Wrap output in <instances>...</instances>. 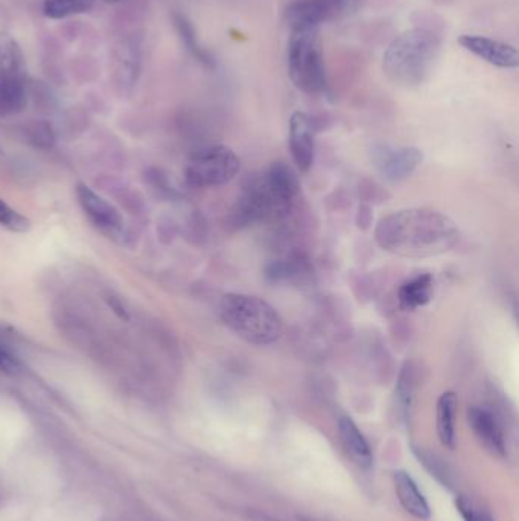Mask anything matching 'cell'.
Instances as JSON below:
<instances>
[{"label": "cell", "mask_w": 519, "mask_h": 521, "mask_svg": "<svg viewBox=\"0 0 519 521\" xmlns=\"http://www.w3.org/2000/svg\"><path fill=\"white\" fill-rule=\"evenodd\" d=\"M337 12H355L359 5H361V0H334Z\"/></svg>", "instance_id": "26"}, {"label": "cell", "mask_w": 519, "mask_h": 521, "mask_svg": "<svg viewBox=\"0 0 519 521\" xmlns=\"http://www.w3.org/2000/svg\"><path fill=\"white\" fill-rule=\"evenodd\" d=\"M376 170L390 182H399L412 176L422 163V151L416 146H380L374 150Z\"/></svg>", "instance_id": "7"}, {"label": "cell", "mask_w": 519, "mask_h": 521, "mask_svg": "<svg viewBox=\"0 0 519 521\" xmlns=\"http://www.w3.org/2000/svg\"><path fill=\"white\" fill-rule=\"evenodd\" d=\"M297 191L299 180L295 172L282 162H276L247 185L233 214L236 223L253 225L284 218L293 206Z\"/></svg>", "instance_id": "3"}, {"label": "cell", "mask_w": 519, "mask_h": 521, "mask_svg": "<svg viewBox=\"0 0 519 521\" xmlns=\"http://www.w3.org/2000/svg\"><path fill=\"white\" fill-rule=\"evenodd\" d=\"M172 22H174V27L177 29L178 37L182 40L189 54L193 55L200 65L208 67V69H214L215 59L209 51L200 43L197 31H195V28H193V22L189 20L188 17L182 14V12H174Z\"/></svg>", "instance_id": "18"}, {"label": "cell", "mask_w": 519, "mask_h": 521, "mask_svg": "<svg viewBox=\"0 0 519 521\" xmlns=\"http://www.w3.org/2000/svg\"><path fill=\"white\" fill-rule=\"evenodd\" d=\"M0 76L27 78V61L20 44L12 34L0 33Z\"/></svg>", "instance_id": "17"}, {"label": "cell", "mask_w": 519, "mask_h": 521, "mask_svg": "<svg viewBox=\"0 0 519 521\" xmlns=\"http://www.w3.org/2000/svg\"><path fill=\"white\" fill-rule=\"evenodd\" d=\"M240 167V157L229 146H208L191 157L185 170V178L191 186L214 188L232 182Z\"/></svg>", "instance_id": "6"}, {"label": "cell", "mask_w": 519, "mask_h": 521, "mask_svg": "<svg viewBox=\"0 0 519 521\" xmlns=\"http://www.w3.org/2000/svg\"><path fill=\"white\" fill-rule=\"evenodd\" d=\"M0 226L12 232H27L29 229V220L10 208L4 200H0Z\"/></svg>", "instance_id": "23"}, {"label": "cell", "mask_w": 519, "mask_h": 521, "mask_svg": "<svg viewBox=\"0 0 519 521\" xmlns=\"http://www.w3.org/2000/svg\"><path fill=\"white\" fill-rule=\"evenodd\" d=\"M338 431H340V438H342L344 450L348 453V456L352 459L355 465H358L363 470H369L372 467V452H370L369 444L366 441L365 436L359 431L358 427L354 421L342 416L338 421Z\"/></svg>", "instance_id": "14"}, {"label": "cell", "mask_w": 519, "mask_h": 521, "mask_svg": "<svg viewBox=\"0 0 519 521\" xmlns=\"http://www.w3.org/2000/svg\"><path fill=\"white\" fill-rule=\"evenodd\" d=\"M314 125L308 114L295 112L289 119V151L300 172L310 171L314 162Z\"/></svg>", "instance_id": "10"}, {"label": "cell", "mask_w": 519, "mask_h": 521, "mask_svg": "<svg viewBox=\"0 0 519 521\" xmlns=\"http://www.w3.org/2000/svg\"><path fill=\"white\" fill-rule=\"evenodd\" d=\"M381 249L402 258H433L451 252L460 240L454 220L429 208L397 210L376 226Z\"/></svg>", "instance_id": "1"}, {"label": "cell", "mask_w": 519, "mask_h": 521, "mask_svg": "<svg viewBox=\"0 0 519 521\" xmlns=\"http://www.w3.org/2000/svg\"><path fill=\"white\" fill-rule=\"evenodd\" d=\"M220 314L227 328L247 343L265 346L282 335V319L268 302L256 296L229 293L221 299Z\"/></svg>", "instance_id": "4"}, {"label": "cell", "mask_w": 519, "mask_h": 521, "mask_svg": "<svg viewBox=\"0 0 519 521\" xmlns=\"http://www.w3.org/2000/svg\"><path fill=\"white\" fill-rule=\"evenodd\" d=\"M28 138L33 142L34 146L38 148L48 150L55 144V133L51 124L44 121H34L28 125Z\"/></svg>", "instance_id": "22"}, {"label": "cell", "mask_w": 519, "mask_h": 521, "mask_svg": "<svg viewBox=\"0 0 519 521\" xmlns=\"http://www.w3.org/2000/svg\"><path fill=\"white\" fill-rule=\"evenodd\" d=\"M433 274H418L401 285V288L397 291L399 306L405 312H414L421 306L429 304V301L433 299Z\"/></svg>", "instance_id": "15"}, {"label": "cell", "mask_w": 519, "mask_h": 521, "mask_svg": "<svg viewBox=\"0 0 519 521\" xmlns=\"http://www.w3.org/2000/svg\"><path fill=\"white\" fill-rule=\"evenodd\" d=\"M455 414H457V395L444 392L437 401V435L444 446H455Z\"/></svg>", "instance_id": "19"}, {"label": "cell", "mask_w": 519, "mask_h": 521, "mask_svg": "<svg viewBox=\"0 0 519 521\" xmlns=\"http://www.w3.org/2000/svg\"><path fill=\"white\" fill-rule=\"evenodd\" d=\"M288 75L306 95H323L329 89L318 28L295 29L288 42Z\"/></svg>", "instance_id": "5"}, {"label": "cell", "mask_w": 519, "mask_h": 521, "mask_svg": "<svg viewBox=\"0 0 519 521\" xmlns=\"http://www.w3.org/2000/svg\"><path fill=\"white\" fill-rule=\"evenodd\" d=\"M76 199L84 216L97 229L107 235H116L122 231V217L118 209L84 183H80L76 186Z\"/></svg>", "instance_id": "8"}, {"label": "cell", "mask_w": 519, "mask_h": 521, "mask_svg": "<svg viewBox=\"0 0 519 521\" xmlns=\"http://www.w3.org/2000/svg\"><path fill=\"white\" fill-rule=\"evenodd\" d=\"M459 43L468 52H471L495 67H501V69L518 67V51L512 44L484 37V36H474V34H463L459 37Z\"/></svg>", "instance_id": "9"}, {"label": "cell", "mask_w": 519, "mask_h": 521, "mask_svg": "<svg viewBox=\"0 0 519 521\" xmlns=\"http://www.w3.org/2000/svg\"><path fill=\"white\" fill-rule=\"evenodd\" d=\"M337 14L334 0H295L285 8V22L291 31L311 29L320 28Z\"/></svg>", "instance_id": "11"}, {"label": "cell", "mask_w": 519, "mask_h": 521, "mask_svg": "<svg viewBox=\"0 0 519 521\" xmlns=\"http://www.w3.org/2000/svg\"><path fill=\"white\" fill-rule=\"evenodd\" d=\"M139 51L130 40H125L118 46L116 52V74L121 86H133L139 75Z\"/></svg>", "instance_id": "20"}, {"label": "cell", "mask_w": 519, "mask_h": 521, "mask_svg": "<svg viewBox=\"0 0 519 521\" xmlns=\"http://www.w3.org/2000/svg\"><path fill=\"white\" fill-rule=\"evenodd\" d=\"M20 369V363L16 357L6 350L4 344H0V371L6 372V374H16Z\"/></svg>", "instance_id": "25"}, {"label": "cell", "mask_w": 519, "mask_h": 521, "mask_svg": "<svg viewBox=\"0 0 519 521\" xmlns=\"http://www.w3.org/2000/svg\"><path fill=\"white\" fill-rule=\"evenodd\" d=\"M442 51L439 36L427 28L399 34L382 57V70L395 86L418 87L429 80Z\"/></svg>", "instance_id": "2"}, {"label": "cell", "mask_w": 519, "mask_h": 521, "mask_svg": "<svg viewBox=\"0 0 519 521\" xmlns=\"http://www.w3.org/2000/svg\"><path fill=\"white\" fill-rule=\"evenodd\" d=\"M27 102V78L0 76V118L20 114Z\"/></svg>", "instance_id": "16"}, {"label": "cell", "mask_w": 519, "mask_h": 521, "mask_svg": "<svg viewBox=\"0 0 519 521\" xmlns=\"http://www.w3.org/2000/svg\"><path fill=\"white\" fill-rule=\"evenodd\" d=\"M455 506H457V510L460 512L461 518L465 521H492V518L487 516L486 512L476 509L471 501L463 497V495L457 497Z\"/></svg>", "instance_id": "24"}, {"label": "cell", "mask_w": 519, "mask_h": 521, "mask_svg": "<svg viewBox=\"0 0 519 521\" xmlns=\"http://www.w3.org/2000/svg\"><path fill=\"white\" fill-rule=\"evenodd\" d=\"M393 482H395L397 499L401 501L402 508L419 520H429L431 517L429 503L422 493L419 491L418 485L413 480L412 476L399 470L393 474Z\"/></svg>", "instance_id": "13"}, {"label": "cell", "mask_w": 519, "mask_h": 521, "mask_svg": "<svg viewBox=\"0 0 519 521\" xmlns=\"http://www.w3.org/2000/svg\"><path fill=\"white\" fill-rule=\"evenodd\" d=\"M104 2H106V4H118L121 0H104Z\"/></svg>", "instance_id": "28"}, {"label": "cell", "mask_w": 519, "mask_h": 521, "mask_svg": "<svg viewBox=\"0 0 519 521\" xmlns=\"http://www.w3.org/2000/svg\"><path fill=\"white\" fill-rule=\"evenodd\" d=\"M95 0H44L43 14L48 19H66L90 12Z\"/></svg>", "instance_id": "21"}, {"label": "cell", "mask_w": 519, "mask_h": 521, "mask_svg": "<svg viewBox=\"0 0 519 521\" xmlns=\"http://www.w3.org/2000/svg\"><path fill=\"white\" fill-rule=\"evenodd\" d=\"M107 301L108 305L112 306L113 312H116L119 318L123 319V320H127V319H129V314H127V312H125V308H123L122 304H121V302H119L116 297L110 296Z\"/></svg>", "instance_id": "27"}, {"label": "cell", "mask_w": 519, "mask_h": 521, "mask_svg": "<svg viewBox=\"0 0 519 521\" xmlns=\"http://www.w3.org/2000/svg\"><path fill=\"white\" fill-rule=\"evenodd\" d=\"M468 420L472 430L476 433V439L482 442V446L487 452L497 456H503L506 453L503 430L492 412L487 408L471 407L468 412Z\"/></svg>", "instance_id": "12"}]
</instances>
